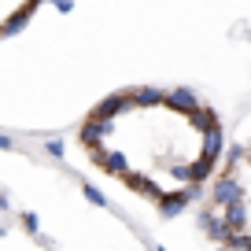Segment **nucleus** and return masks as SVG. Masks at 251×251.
I'll use <instances>...</instances> for the list:
<instances>
[{
    "mask_svg": "<svg viewBox=\"0 0 251 251\" xmlns=\"http://www.w3.org/2000/svg\"><path fill=\"white\" fill-rule=\"evenodd\" d=\"M81 192H85V200L89 203H96V207H107V196H103L96 185H81Z\"/></svg>",
    "mask_w": 251,
    "mask_h": 251,
    "instance_id": "nucleus-2",
    "label": "nucleus"
},
{
    "mask_svg": "<svg viewBox=\"0 0 251 251\" xmlns=\"http://www.w3.org/2000/svg\"><path fill=\"white\" fill-rule=\"evenodd\" d=\"M23 229L41 240V222H37V214H33V211H23Z\"/></svg>",
    "mask_w": 251,
    "mask_h": 251,
    "instance_id": "nucleus-1",
    "label": "nucleus"
},
{
    "mask_svg": "<svg viewBox=\"0 0 251 251\" xmlns=\"http://www.w3.org/2000/svg\"><path fill=\"white\" fill-rule=\"evenodd\" d=\"M0 211H11V207H8V196H4V192H0Z\"/></svg>",
    "mask_w": 251,
    "mask_h": 251,
    "instance_id": "nucleus-5",
    "label": "nucleus"
},
{
    "mask_svg": "<svg viewBox=\"0 0 251 251\" xmlns=\"http://www.w3.org/2000/svg\"><path fill=\"white\" fill-rule=\"evenodd\" d=\"M155 251H166V248H155Z\"/></svg>",
    "mask_w": 251,
    "mask_h": 251,
    "instance_id": "nucleus-6",
    "label": "nucleus"
},
{
    "mask_svg": "<svg viewBox=\"0 0 251 251\" xmlns=\"http://www.w3.org/2000/svg\"><path fill=\"white\" fill-rule=\"evenodd\" d=\"M11 148H15V141H11V137H4V133H0V151H11Z\"/></svg>",
    "mask_w": 251,
    "mask_h": 251,
    "instance_id": "nucleus-4",
    "label": "nucleus"
},
{
    "mask_svg": "<svg viewBox=\"0 0 251 251\" xmlns=\"http://www.w3.org/2000/svg\"><path fill=\"white\" fill-rule=\"evenodd\" d=\"M45 151H48V155H55V159H59V155H63V141H48V144H45Z\"/></svg>",
    "mask_w": 251,
    "mask_h": 251,
    "instance_id": "nucleus-3",
    "label": "nucleus"
}]
</instances>
